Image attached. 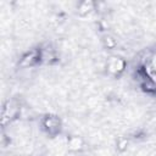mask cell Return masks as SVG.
Listing matches in <instances>:
<instances>
[{
	"mask_svg": "<svg viewBox=\"0 0 156 156\" xmlns=\"http://www.w3.org/2000/svg\"><path fill=\"white\" fill-rule=\"evenodd\" d=\"M136 77L145 91L156 93V49L147 50L140 58Z\"/></svg>",
	"mask_w": 156,
	"mask_h": 156,
	"instance_id": "cell-1",
	"label": "cell"
},
{
	"mask_svg": "<svg viewBox=\"0 0 156 156\" xmlns=\"http://www.w3.org/2000/svg\"><path fill=\"white\" fill-rule=\"evenodd\" d=\"M43 127L46 129L48 133L50 134H56L60 132L61 128V122L56 116H46L43 121Z\"/></svg>",
	"mask_w": 156,
	"mask_h": 156,
	"instance_id": "cell-2",
	"label": "cell"
},
{
	"mask_svg": "<svg viewBox=\"0 0 156 156\" xmlns=\"http://www.w3.org/2000/svg\"><path fill=\"white\" fill-rule=\"evenodd\" d=\"M107 69L113 74H119L124 69V61L121 57H111L107 62Z\"/></svg>",
	"mask_w": 156,
	"mask_h": 156,
	"instance_id": "cell-3",
	"label": "cell"
}]
</instances>
